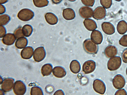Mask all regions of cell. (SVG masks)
<instances>
[{
    "label": "cell",
    "mask_w": 127,
    "mask_h": 95,
    "mask_svg": "<svg viewBox=\"0 0 127 95\" xmlns=\"http://www.w3.org/2000/svg\"><path fill=\"white\" fill-rule=\"evenodd\" d=\"M83 47L87 53L96 54L98 49V45L90 39L85 40L83 43Z\"/></svg>",
    "instance_id": "cell-1"
},
{
    "label": "cell",
    "mask_w": 127,
    "mask_h": 95,
    "mask_svg": "<svg viewBox=\"0 0 127 95\" xmlns=\"http://www.w3.org/2000/svg\"><path fill=\"white\" fill-rule=\"evenodd\" d=\"M34 16L33 12L30 9L24 8L18 12L17 16L20 20L24 21H27L32 19Z\"/></svg>",
    "instance_id": "cell-2"
},
{
    "label": "cell",
    "mask_w": 127,
    "mask_h": 95,
    "mask_svg": "<svg viewBox=\"0 0 127 95\" xmlns=\"http://www.w3.org/2000/svg\"><path fill=\"white\" fill-rule=\"evenodd\" d=\"M122 61L119 56H114L111 58L108 61L107 66L110 71H114L118 69L120 67Z\"/></svg>",
    "instance_id": "cell-3"
},
{
    "label": "cell",
    "mask_w": 127,
    "mask_h": 95,
    "mask_svg": "<svg viewBox=\"0 0 127 95\" xmlns=\"http://www.w3.org/2000/svg\"><path fill=\"white\" fill-rule=\"evenodd\" d=\"M14 94L17 95H23L26 90L25 84L21 80H17L15 82L13 88Z\"/></svg>",
    "instance_id": "cell-4"
},
{
    "label": "cell",
    "mask_w": 127,
    "mask_h": 95,
    "mask_svg": "<svg viewBox=\"0 0 127 95\" xmlns=\"http://www.w3.org/2000/svg\"><path fill=\"white\" fill-rule=\"evenodd\" d=\"M46 55L45 50L42 47L37 48L34 50L33 54V58L37 62H39L43 60Z\"/></svg>",
    "instance_id": "cell-5"
},
{
    "label": "cell",
    "mask_w": 127,
    "mask_h": 95,
    "mask_svg": "<svg viewBox=\"0 0 127 95\" xmlns=\"http://www.w3.org/2000/svg\"><path fill=\"white\" fill-rule=\"evenodd\" d=\"M93 87L95 91L98 94L103 95L105 92V85L102 81L100 79H96L94 81Z\"/></svg>",
    "instance_id": "cell-6"
},
{
    "label": "cell",
    "mask_w": 127,
    "mask_h": 95,
    "mask_svg": "<svg viewBox=\"0 0 127 95\" xmlns=\"http://www.w3.org/2000/svg\"><path fill=\"white\" fill-rule=\"evenodd\" d=\"M125 83V78L121 74L116 75L112 80L113 85L116 89H120L124 87Z\"/></svg>",
    "instance_id": "cell-7"
},
{
    "label": "cell",
    "mask_w": 127,
    "mask_h": 95,
    "mask_svg": "<svg viewBox=\"0 0 127 95\" xmlns=\"http://www.w3.org/2000/svg\"><path fill=\"white\" fill-rule=\"evenodd\" d=\"M14 79L12 78H7L3 81L1 86L2 90L6 92L11 91L14 86Z\"/></svg>",
    "instance_id": "cell-8"
},
{
    "label": "cell",
    "mask_w": 127,
    "mask_h": 95,
    "mask_svg": "<svg viewBox=\"0 0 127 95\" xmlns=\"http://www.w3.org/2000/svg\"><path fill=\"white\" fill-rule=\"evenodd\" d=\"M95 63L94 61L92 60L87 61L83 65V71L86 74L91 73L95 70Z\"/></svg>",
    "instance_id": "cell-9"
},
{
    "label": "cell",
    "mask_w": 127,
    "mask_h": 95,
    "mask_svg": "<svg viewBox=\"0 0 127 95\" xmlns=\"http://www.w3.org/2000/svg\"><path fill=\"white\" fill-rule=\"evenodd\" d=\"M106 15V11L104 7L98 6L94 10L93 15V17L95 19L100 20L104 18Z\"/></svg>",
    "instance_id": "cell-10"
},
{
    "label": "cell",
    "mask_w": 127,
    "mask_h": 95,
    "mask_svg": "<svg viewBox=\"0 0 127 95\" xmlns=\"http://www.w3.org/2000/svg\"><path fill=\"white\" fill-rule=\"evenodd\" d=\"M93 9L91 7L86 6L81 7L79 10L80 16L84 18L92 17L93 15Z\"/></svg>",
    "instance_id": "cell-11"
},
{
    "label": "cell",
    "mask_w": 127,
    "mask_h": 95,
    "mask_svg": "<svg viewBox=\"0 0 127 95\" xmlns=\"http://www.w3.org/2000/svg\"><path fill=\"white\" fill-rule=\"evenodd\" d=\"M91 40L96 44H100L103 40V36L101 33L97 30H94L91 35Z\"/></svg>",
    "instance_id": "cell-12"
},
{
    "label": "cell",
    "mask_w": 127,
    "mask_h": 95,
    "mask_svg": "<svg viewBox=\"0 0 127 95\" xmlns=\"http://www.w3.org/2000/svg\"><path fill=\"white\" fill-rule=\"evenodd\" d=\"M101 28L104 32L108 35L113 34L115 32V28L114 25L109 22L103 23L101 24Z\"/></svg>",
    "instance_id": "cell-13"
},
{
    "label": "cell",
    "mask_w": 127,
    "mask_h": 95,
    "mask_svg": "<svg viewBox=\"0 0 127 95\" xmlns=\"http://www.w3.org/2000/svg\"><path fill=\"white\" fill-rule=\"evenodd\" d=\"M16 39L14 34L8 33L3 37L2 41L3 44L7 46L13 45Z\"/></svg>",
    "instance_id": "cell-14"
},
{
    "label": "cell",
    "mask_w": 127,
    "mask_h": 95,
    "mask_svg": "<svg viewBox=\"0 0 127 95\" xmlns=\"http://www.w3.org/2000/svg\"><path fill=\"white\" fill-rule=\"evenodd\" d=\"M33 49L31 47L28 46L23 49L21 52V55L23 59H28L31 58L32 56Z\"/></svg>",
    "instance_id": "cell-15"
},
{
    "label": "cell",
    "mask_w": 127,
    "mask_h": 95,
    "mask_svg": "<svg viewBox=\"0 0 127 95\" xmlns=\"http://www.w3.org/2000/svg\"><path fill=\"white\" fill-rule=\"evenodd\" d=\"M118 53L117 48L113 45H109L104 50V54L108 58L116 56Z\"/></svg>",
    "instance_id": "cell-16"
},
{
    "label": "cell",
    "mask_w": 127,
    "mask_h": 95,
    "mask_svg": "<svg viewBox=\"0 0 127 95\" xmlns=\"http://www.w3.org/2000/svg\"><path fill=\"white\" fill-rule=\"evenodd\" d=\"M62 14L64 18L67 20H73L75 16V14L74 10L70 8L64 9Z\"/></svg>",
    "instance_id": "cell-17"
},
{
    "label": "cell",
    "mask_w": 127,
    "mask_h": 95,
    "mask_svg": "<svg viewBox=\"0 0 127 95\" xmlns=\"http://www.w3.org/2000/svg\"><path fill=\"white\" fill-rule=\"evenodd\" d=\"M53 74L56 77L62 78L64 77L66 74L64 69L62 67L57 66L54 67L53 70Z\"/></svg>",
    "instance_id": "cell-18"
},
{
    "label": "cell",
    "mask_w": 127,
    "mask_h": 95,
    "mask_svg": "<svg viewBox=\"0 0 127 95\" xmlns=\"http://www.w3.org/2000/svg\"><path fill=\"white\" fill-rule=\"evenodd\" d=\"M45 18L46 22L49 24L54 25L57 23L58 19L56 16L51 12H48L45 15Z\"/></svg>",
    "instance_id": "cell-19"
},
{
    "label": "cell",
    "mask_w": 127,
    "mask_h": 95,
    "mask_svg": "<svg viewBox=\"0 0 127 95\" xmlns=\"http://www.w3.org/2000/svg\"><path fill=\"white\" fill-rule=\"evenodd\" d=\"M83 24L86 28L90 31H93L97 28L96 22L91 19H85L83 21Z\"/></svg>",
    "instance_id": "cell-20"
},
{
    "label": "cell",
    "mask_w": 127,
    "mask_h": 95,
    "mask_svg": "<svg viewBox=\"0 0 127 95\" xmlns=\"http://www.w3.org/2000/svg\"><path fill=\"white\" fill-rule=\"evenodd\" d=\"M28 44L27 39L23 37L17 39L15 43V46L18 48L22 49L26 46Z\"/></svg>",
    "instance_id": "cell-21"
},
{
    "label": "cell",
    "mask_w": 127,
    "mask_h": 95,
    "mask_svg": "<svg viewBox=\"0 0 127 95\" xmlns=\"http://www.w3.org/2000/svg\"><path fill=\"white\" fill-rule=\"evenodd\" d=\"M117 28L119 33L124 34L127 31V23L124 20L120 21L118 23Z\"/></svg>",
    "instance_id": "cell-22"
},
{
    "label": "cell",
    "mask_w": 127,
    "mask_h": 95,
    "mask_svg": "<svg viewBox=\"0 0 127 95\" xmlns=\"http://www.w3.org/2000/svg\"><path fill=\"white\" fill-rule=\"evenodd\" d=\"M70 69L72 73L75 74L78 73L80 71L81 69L79 63L77 60H72L70 64Z\"/></svg>",
    "instance_id": "cell-23"
},
{
    "label": "cell",
    "mask_w": 127,
    "mask_h": 95,
    "mask_svg": "<svg viewBox=\"0 0 127 95\" xmlns=\"http://www.w3.org/2000/svg\"><path fill=\"white\" fill-rule=\"evenodd\" d=\"M52 66L50 64H46L44 65L42 67L41 73L43 76L50 75L52 71Z\"/></svg>",
    "instance_id": "cell-24"
},
{
    "label": "cell",
    "mask_w": 127,
    "mask_h": 95,
    "mask_svg": "<svg viewBox=\"0 0 127 95\" xmlns=\"http://www.w3.org/2000/svg\"><path fill=\"white\" fill-rule=\"evenodd\" d=\"M22 31L24 36L26 37H29L32 34L33 28L32 26L28 24L24 25L22 28Z\"/></svg>",
    "instance_id": "cell-25"
},
{
    "label": "cell",
    "mask_w": 127,
    "mask_h": 95,
    "mask_svg": "<svg viewBox=\"0 0 127 95\" xmlns=\"http://www.w3.org/2000/svg\"><path fill=\"white\" fill-rule=\"evenodd\" d=\"M33 1L34 5L39 8L46 6L49 3L48 0H33Z\"/></svg>",
    "instance_id": "cell-26"
},
{
    "label": "cell",
    "mask_w": 127,
    "mask_h": 95,
    "mask_svg": "<svg viewBox=\"0 0 127 95\" xmlns=\"http://www.w3.org/2000/svg\"><path fill=\"white\" fill-rule=\"evenodd\" d=\"M10 20V17L7 14H3L0 16V24L1 25H4L6 24Z\"/></svg>",
    "instance_id": "cell-27"
},
{
    "label": "cell",
    "mask_w": 127,
    "mask_h": 95,
    "mask_svg": "<svg viewBox=\"0 0 127 95\" xmlns=\"http://www.w3.org/2000/svg\"><path fill=\"white\" fill-rule=\"evenodd\" d=\"M30 94L31 95H43L41 88L39 87L35 86L32 87L31 88Z\"/></svg>",
    "instance_id": "cell-28"
},
{
    "label": "cell",
    "mask_w": 127,
    "mask_h": 95,
    "mask_svg": "<svg viewBox=\"0 0 127 95\" xmlns=\"http://www.w3.org/2000/svg\"><path fill=\"white\" fill-rule=\"evenodd\" d=\"M100 2L101 5L106 9L110 8L112 4V0H100Z\"/></svg>",
    "instance_id": "cell-29"
},
{
    "label": "cell",
    "mask_w": 127,
    "mask_h": 95,
    "mask_svg": "<svg viewBox=\"0 0 127 95\" xmlns=\"http://www.w3.org/2000/svg\"><path fill=\"white\" fill-rule=\"evenodd\" d=\"M14 34L16 39L24 37L21 27L19 26L14 31Z\"/></svg>",
    "instance_id": "cell-30"
},
{
    "label": "cell",
    "mask_w": 127,
    "mask_h": 95,
    "mask_svg": "<svg viewBox=\"0 0 127 95\" xmlns=\"http://www.w3.org/2000/svg\"><path fill=\"white\" fill-rule=\"evenodd\" d=\"M119 43L121 45L127 47V34L123 35L119 41Z\"/></svg>",
    "instance_id": "cell-31"
},
{
    "label": "cell",
    "mask_w": 127,
    "mask_h": 95,
    "mask_svg": "<svg viewBox=\"0 0 127 95\" xmlns=\"http://www.w3.org/2000/svg\"><path fill=\"white\" fill-rule=\"evenodd\" d=\"M83 4L86 6H92L94 5L95 0H81Z\"/></svg>",
    "instance_id": "cell-32"
},
{
    "label": "cell",
    "mask_w": 127,
    "mask_h": 95,
    "mask_svg": "<svg viewBox=\"0 0 127 95\" xmlns=\"http://www.w3.org/2000/svg\"><path fill=\"white\" fill-rule=\"evenodd\" d=\"M122 58L123 62L127 63V48L125 49L123 51L122 54Z\"/></svg>",
    "instance_id": "cell-33"
},
{
    "label": "cell",
    "mask_w": 127,
    "mask_h": 95,
    "mask_svg": "<svg viewBox=\"0 0 127 95\" xmlns=\"http://www.w3.org/2000/svg\"><path fill=\"white\" fill-rule=\"evenodd\" d=\"M6 30L5 27L3 26H0V37L1 38L3 37L6 33Z\"/></svg>",
    "instance_id": "cell-34"
},
{
    "label": "cell",
    "mask_w": 127,
    "mask_h": 95,
    "mask_svg": "<svg viewBox=\"0 0 127 95\" xmlns=\"http://www.w3.org/2000/svg\"><path fill=\"white\" fill-rule=\"evenodd\" d=\"M115 95H127V92L124 89H120L117 91Z\"/></svg>",
    "instance_id": "cell-35"
},
{
    "label": "cell",
    "mask_w": 127,
    "mask_h": 95,
    "mask_svg": "<svg viewBox=\"0 0 127 95\" xmlns=\"http://www.w3.org/2000/svg\"><path fill=\"white\" fill-rule=\"evenodd\" d=\"M5 11V7L2 5L0 4V14L4 13Z\"/></svg>",
    "instance_id": "cell-36"
},
{
    "label": "cell",
    "mask_w": 127,
    "mask_h": 95,
    "mask_svg": "<svg viewBox=\"0 0 127 95\" xmlns=\"http://www.w3.org/2000/svg\"><path fill=\"white\" fill-rule=\"evenodd\" d=\"M54 95H64L63 92L61 90H59L54 93Z\"/></svg>",
    "instance_id": "cell-37"
},
{
    "label": "cell",
    "mask_w": 127,
    "mask_h": 95,
    "mask_svg": "<svg viewBox=\"0 0 127 95\" xmlns=\"http://www.w3.org/2000/svg\"><path fill=\"white\" fill-rule=\"evenodd\" d=\"M52 2L54 4H58L60 3L62 0H51Z\"/></svg>",
    "instance_id": "cell-38"
},
{
    "label": "cell",
    "mask_w": 127,
    "mask_h": 95,
    "mask_svg": "<svg viewBox=\"0 0 127 95\" xmlns=\"http://www.w3.org/2000/svg\"><path fill=\"white\" fill-rule=\"evenodd\" d=\"M8 0H0V2L1 4H4Z\"/></svg>",
    "instance_id": "cell-39"
},
{
    "label": "cell",
    "mask_w": 127,
    "mask_h": 95,
    "mask_svg": "<svg viewBox=\"0 0 127 95\" xmlns=\"http://www.w3.org/2000/svg\"><path fill=\"white\" fill-rule=\"evenodd\" d=\"M3 91L1 89L0 90V95H3L4 94H3Z\"/></svg>",
    "instance_id": "cell-40"
},
{
    "label": "cell",
    "mask_w": 127,
    "mask_h": 95,
    "mask_svg": "<svg viewBox=\"0 0 127 95\" xmlns=\"http://www.w3.org/2000/svg\"><path fill=\"white\" fill-rule=\"evenodd\" d=\"M3 80L1 78V77L0 76V84H1L3 82Z\"/></svg>",
    "instance_id": "cell-41"
},
{
    "label": "cell",
    "mask_w": 127,
    "mask_h": 95,
    "mask_svg": "<svg viewBox=\"0 0 127 95\" xmlns=\"http://www.w3.org/2000/svg\"><path fill=\"white\" fill-rule=\"evenodd\" d=\"M68 0L70 1L73 2V1H75L76 0Z\"/></svg>",
    "instance_id": "cell-42"
},
{
    "label": "cell",
    "mask_w": 127,
    "mask_h": 95,
    "mask_svg": "<svg viewBox=\"0 0 127 95\" xmlns=\"http://www.w3.org/2000/svg\"><path fill=\"white\" fill-rule=\"evenodd\" d=\"M115 1H121L122 0H114Z\"/></svg>",
    "instance_id": "cell-43"
},
{
    "label": "cell",
    "mask_w": 127,
    "mask_h": 95,
    "mask_svg": "<svg viewBox=\"0 0 127 95\" xmlns=\"http://www.w3.org/2000/svg\"><path fill=\"white\" fill-rule=\"evenodd\" d=\"M126 74H127V68H126Z\"/></svg>",
    "instance_id": "cell-44"
}]
</instances>
